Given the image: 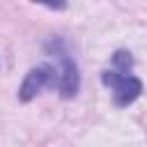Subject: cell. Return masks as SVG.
<instances>
[{
    "mask_svg": "<svg viewBox=\"0 0 147 147\" xmlns=\"http://www.w3.org/2000/svg\"><path fill=\"white\" fill-rule=\"evenodd\" d=\"M51 46L55 48V55H57V60H60V85H57V92H60L64 99H71V96L78 92V85H80L78 67H76V62L69 57V53L62 48L60 41H53Z\"/></svg>",
    "mask_w": 147,
    "mask_h": 147,
    "instance_id": "obj_3",
    "label": "cell"
},
{
    "mask_svg": "<svg viewBox=\"0 0 147 147\" xmlns=\"http://www.w3.org/2000/svg\"><path fill=\"white\" fill-rule=\"evenodd\" d=\"M32 2L46 5V7H51V9H64V7H67V0H32Z\"/></svg>",
    "mask_w": 147,
    "mask_h": 147,
    "instance_id": "obj_4",
    "label": "cell"
},
{
    "mask_svg": "<svg viewBox=\"0 0 147 147\" xmlns=\"http://www.w3.org/2000/svg\"><path fill=\"white\" fill-rule=\"evenodd\" d=\"M60 85V67L53 64H39L34 69L28 71L21 90H18V99L21 101H30L34 99L44 87H57Z\"/></svg>",
    "mask_w": 147,
    "mask_h": 147,
    "instance_id": "obj_2",
    "label": "cell"
},
{
    "mask_svg": "<svg viewBox=\"0 0 147 147\" xmlns=\"http://www.w3.org/2000/svg\"><path fill=\"white\" fill-rule=\"evenodd\" d=\"M113 69H106L101 74V80L106 87H110L113 96H115V103L117 106H129L133 103L140 92H142V83L140 78H136L129 69H131V53L126 51H117L113 55Z\"/></svg>",
    "mask_w": 147,
    "mask_h": 147,
    "instance_id": "obj_1",
    "label": "cell"
}]
</instances>
